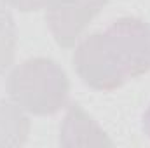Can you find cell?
Instances as JSON below:
<instances>
[{
	"label": "cell",
	"instance_id": "cell-1",
	"mask_svg": "<svg viewBox=\"0 0 150 148\" xmlns=\"http://www.w3.org/2000/svg\"><path fill=\"white\" fill-rule=\"evenodd\" d=\"M80 80L96 91H113L150 72V25L120 18L105 32L84 38L74 52Z\"/></svg>",
	"mask_w": 150,
	"mask_h": 148
},
{
	"label": "cell",
	"instance_id": "cell-2",
	"mask_svg": "<svg viewBox=\"0 0 150 148\" xmlns=\"http://www.w3.org/2000/svg\"><path fill=\"white\" fill-rule=\"evenodd\" d=\"M7 92L19 108L28 113L52 115L67 105L70 80L54 59L32 58L9 75Z\"/></svg>",
	"mask_w": 150,
	"mask_h": 148
},
{
	"label": "cell",
	"instance_id": "cell-3",
	"mask_svg": "<svg viewBox=\"0 0 150 148\" xmlns=\"http://www.w3.org/2000/svg\"><path fill=\"white\" fill-rule=\"evenodd\" d=\"M103 5L105 0H47L45 21L56 44L63 49L74 47Z\"/></svg>",
	"mask_w": 150,
	"mask_h": 148
},
{
	"label": "cell",
	"instance_id": "cell-4",
	"mask_svg": "<svg viewBox=\"0 0 150 148\" xmlns=\"http://www.w3.org/2000/svg\"><path fill=\"white\" fill-rule=\"evenodd\" d=\"M59 143L63 147H110L112 141L105 136L100 125L82 110L79 105H72L61 125Z\"/></svg>",
	"mask_w": 150,
	"mask_h": 148
},
{
	"label": "cell",
	"instance_id": "cell-5",
	"mask_svg": "<svg viewBox=\"0 0 150 148\" xmlns=\"http://www.w3.org/2000/svg\"><path fill=\"white\" fill-rule=\"evenodd\" d=\"M30 134V120L14 101H0V147H19Z\"/></svg>",
	"mask_w": 150,
	"mask_h": 148
},
{
	"label": "cell",
	"instance_id": "cell-6",
	"mask_svg": "<svg viewBox=\"0 0 150 148\" xmlns=\"http://www.w3.org/2000/svg\"><path fill=\"white\" fill-rule=\"evenodd\" d=\"M16 42L18 32L14 18L7 5H4V2L0 0V73H4L14 63Z\"/></svg>",
	"mask_w": 150,
	"mask_h": 148
},
{
	"label": "cell",
	"instance_id": "cell-7",
	"mask_svg": "<svg viewBox=\"0 0 150 148\" xmlns=\"http://www.w3.org/2000/svg\"><path fill=\"white\" fill-rule=\"evenodd\" d=\"M5 5H11L21 12H32V11H38L42 7H45L47 0H2Z\"/></svg>",
	"mask_w": 150,
	"mask_h": 148
},
{
	"label": "cell",
	"instance_id": "cell-8",
	"mask_svg": "<svg viewBox=\"0 0 150 148\" xmlns=\"http://www.w3.org/2000/svg\"><path fill=\"white\" fill-rule=\"evenodd\" d=\"M143 132L150 138V106L147 108V111L143 113Z\"/></svg>",
	"mask_w": 150,
	"mask_h": 148
}]
</instances>
